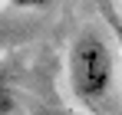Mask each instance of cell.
<instances>
[{"instance_id": "cell-1", "label": "cell", "mask_w": 122, "mask_h": 115, "mask_svg": "<svg viewBox=\"0 0 122 115\" xmlns=\"http://www.w3.org/2000/svg\"><path fill=\"white\" fill-rule=\"evenodd\" d=\"M66 76L69 89L82 105H102L112 82H116V53L109 39L99 30L82 26L69 43V59H66Z\"/></svg>"}, {"instance_id": "cell-2", "label": "cell", "mask_w": 122, "mask_h": 115, "mask_svg": "<svg viewBox=\"0 0 122 115\" xmlns=\"http://www.w3.org/2000/svg\"><path fill=\"white\" fill-rule=\"evenodd\" d=\"M10 112H13V96H10L7 82L0 79V115H10Z\"/></svg>"}, {"instance_id": "cell-3", "label": "cell", "mask_w": 122, "mask_h": 115, "mask_svg": "<svg viewBox=\"0 0 122 115\" xmlns=\"http://www.w3.org/2000/svg\"><path fill=\"white\" fill-rule=\"evenodd\" d=\"M17 10H46L53 0H10Z\"/></svg>"}, {"instance_id": "cell-4", "label": "cell", "mask_w": 122, "mask_h": 115, "mask_svg": "<svg viewBox=\"0 0 122 115\" xmlns=\"http://www.w3.org/2000/svg\"><path fill=\"white\" fill-rule=\"evenodd\" d=\"M109 23H112V33H116V43H119V53H122V23L116 17H109Z\"/></svg>"}]
</instances>
